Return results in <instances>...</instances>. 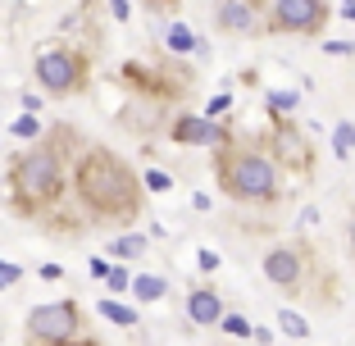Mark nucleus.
Masks as SVG:
<instances>
[{
  "instance_id": "nucleus-16",
  "label": "nucleus",
  "mask_w": 355,
  "mask_h": 346,
  "mask_svg": "<svg viewBox=\"0 0 355 346\" xmlns=\"http://www.w3.org/2000/svg\"><path fill=\"white\" fill-rule=\"evenodd\" d=\"M278 324H282V333H287V337H310V324H305L301 315H287V310H282Z\"/></svg>"
},
{
  "instance_id": "nucleus-8",
  "label": "nucleus",
  "mask_w": 355,
  "mask_h": 346,
  "mask_svg": "<svg viewBox=\"0 0 355 346\" xmlns=\"http://www.w3.org/2000/svg\"><path fill=\"white\" fill-rule=\"evenodd\" d=\"M168 137H173L178 146H223V141H228V132L209 114H178L173 123H168Z\"/></svg>"
},
{
  "instance_id": "nucleus-27",
  "label": "nucleus",
  "mask_w": 355,
  "mask_h": 346,
  "mask_svg": "<svg viewBox=\"0 0 355 346\" xmlns=\"http://www.w3.org/2000/svg\"><path fill=\"white\" fill-rule=\"evenodd\" d=\"M351 251H355V219H351Z\"/></svg>"
},
{
  "instance_id": "nucleus-28",
  "label": "nucleus",
  "mask_w": 355,
  "mask_h": 346,
  "mask_svg": "<svg viewBox=\"0 0 355 346\" xmlns=\"http://www.w3.org/2000/svg\"><path fill=\"white\" fill-rule=\"evenodd\" d=\"M150 5H168V0H150Z\"/></svg>"
},
{
  "instance_id": "nucleus-17",
  "label": "nucleus",
  "mask_w": 355,
  "mask_h": 346,
  "mask_svg": "<svg viewBox=\"0 0 355 346\" xmlns=\"http://www.w3.org/2000/svg\"><path fill=\"white\" fill-rule=\"evenodd\" d=\"M14 137H23V141H37V137H42V123H37L32 114L14 119Z\"/></svg>"
},
{
  "instance_id": "nucleus-7",
  "label": "nucleus",
  "mask_w": 355,
  "mask_h": 346,
  "mask_svg": "<svg viewBox=\"0 0 355 346\" xmlns=\"http://www.w3.org/2000/svg\"><path fill=\"white\" fill-rule=\"evenodd\" d=\"M264 278H269L278 292L287 296H301L305 292V278H310V251L301 241H278L264 251Z\"/></svg>"
},
{
  "instance_id": "nucleus-26",
  "label": "nucleus",
  "mask_w": 355,
  "mask_h": 346,
  "mask_svg": "<svg viewBox=\"0 0 355 346\" xmlns=\"http://www.w3.org/2000/svg\"><path fill=\"white\" fill-rule=\"evenodd\" d=\"M346 19H351V23H355V0H346Z\"/></svg>"
},
{
  "instance_id": "nucleus-1",
  "label": "nucleus",
  "mask_w": 355,
  "mask_h": 346,
  "mask_svg": "<svg viewBox=\"0 0 355 346\" xmlns=\"http://www.w3.org/2000/svg\"><path fill=\"white\" fill-rule=\"evenodd\" d=\"M73 191L83 210L105 223H132L141 214V178L119 150L87 146L73 164Z\"/></svg>"
},
{
  "instance_id": "nucleus-24",
  "label": "nucleus",
  "mask_w": 355,
  "mask_h": 346,
  "mask_svg": "<svg viewBox=\"0 0 355 346\" xmlns=\"http://www.w3.org/2000/svg\"><path fill=\"white\" fill-rule=\"evenodd\" d=\"M114 5V19H128V0H110Z\"/></svg>"
},
{
  "instance_id": "nucleus-14",
  "label": "nucleus",
  "mask_w": 355,
  "mask_h": 346,
  "mask_svg": "<svg viewBox=\"0 0 355 346\" xmlns=\"http://www.w3.org/2000/svg\"><path fill=\"white\" fill-rule=\"evenodd\" d=\"M101 315L110 319V324H119V328H132L137 324V315L128 310V305H119V301H101Z\"/></svg>"
},
{
  "instance_id": "nucleus-15",
  "label": "nucleus",
  "mask_w": 355,
  "mask_h": 346,
  "mask_svg": "<svg viewBox=\"0 0 355 346\" xmlns=\"http://www.w3.org/2000/svg\"><path fill=\"white\" fill-rule=\"evenodd\" d=\"M333 150H337V155H351V150H355V123H337Z\"/></svg>"
},
{
  "instance_id": "nucleus-9",
  "label": "nucleus",
  "mask_w": 355,
  "mask_h": 346,
  "mask_svg": "<svg viewBox=\"0 0 355 346\" xmlns=\"http://www.w3.org/2000/svg\"><path fill=\"white\" fill-rule=\"evenodd\" d=\"M260 5L264 0H214V28L228 37H246L260 28Z\"/></svg>"
},
{
  "instance_id": "nucleus-20",
  "label": "nucleus",
  "mask_w": 355,
  "mask_h": 346,
  "mask_svg": "<svg viewBox=\"0 0 355 346\" xmlns=\"http://www.w3.org/2000/svg\"><path fill=\"white\" fill-rule=\"evenodd\" d=\"M269 105L278 110V114L282 110H296V92H269Z\"/></svg>"
},
{
  "instance_id": "nucleus-23",
  "label": "nucleus",
  "mask_w": 355,
  "mask_h": 346,
  "mask_svg": "<svg viewBox=\"0 0 355 346\" xmlns=\"http://www.w3.org/2000/svg\"><path fill=\"white\" fill-rule=\"evenodd\" d=\"M10 283H19V269L14 264H0V287H10Z\"/></svg>"
},
{
  "instance_id": "nucleus-4",
  "label": "nucleus",
  "mask_w": 355,
  "mask_h": 346,
  "mask_svg": "<svg viewBox=\"0 0 355 346\" xmlns=\"http://www.w3.org/2000/svg\"><path fill=\"white\" fill-rule=\"evenodd\" d=\"M83 333V305L78 301H46L28 310V346H55Z\"/></svg>"
},
{
  "instance_id": "nucleus-25",
  "label": "nucleus",
  "mask_w": 355,
  "mask_h": 346,
  "mask_svg": "<svg viewBox=\"0 0 355 346\" xmlns=\"http://www.w3.org/2000/svg\"><path fill=\"white\" fill-rule=\"evenodd\" d=\"M78 337H83V333H78ZM78 337H69V342H55V346H78ZM87 346H96V342H87Z\"/></svg>"
},
{
  "instance_id": "nucleus-22",
  "label": "nucleus",
  "mask_w": 355,
  "mask_h": 346,
  "mask_svg": "<svg viewBox=\"0 0 355 346\" xmlns=\"http://www.w3.org/2000/svg\"><path fill=\"white\" fill-rule=\"evenodd\" d=\"M228 105H232L228 96H214V101L205 105V114H209V119H219V114H228Z\"/></svg>"
},
{
  "instance_id": "nucleus-13",
  "label": "nucleus",
  "mask_w": 355,
  "mask_h": 346,
  "mask_svg": "<svg viewBox=\"0 0 355 346\" xmlns=\"http://www.w3.org/2000/svg\"><path fill=\"white\" fill-rule=\"evenodd\" d=\"M164 46L173 55H191V51H196V37H191L187 23H173V28H168V37H164Z\"/></svg>"
},
{
  "instance_id": "nucleus-18",
  "label": "nucleus",
  "mask_w": 355,
  "mask_h": 346,
  "mask_svg": "<svg viewBox=\"0 0 355 346\" xmlns=\"http://www.w3.org/2000/svg\"><path fill=\"white\" fill-rule=\"evenodd\" d=\"M219 328H228L232 337H246V333H251V324H246L241 315H223V319H219Z\"/></svg>"
},
{
  "instance_id": "nucleus-6",
  "label": "nucleus",
  "mask_w": 355,
  "mask_h": 346,
  "mask_svg": "<svg viewBox=\"0 0 355 346\" xmlns=\"http://www.w3.org/2000/svg\"><path fill=\"white\" fill-rule=\"evenodd\" d=\"M264 28L292 32V37H319L328 28V5L324 0H269Z\"/></svg>"
},
{
  "instance_id": "nucleus-19",
  "label": "nucleus",
  "mask_w": 355,
  "mask_h": 346,
  "mask_svg": "<svg viewBox=\"0 0 355 346\" xmlns=\"http://www.w3.org/2000/svg\"><path fill=\"white\" fill-rule=\"evenodd\" d=\"M146 187L150 191H168V187H173V178H168L164 168H150V173H146Z\"/></svg>"
},
{
  "instance_id": "nucleus-2",
  "label": "nucleus",
  "mask_w": 355,
  "mask_h": 346,
  "mask_svg": "<svg viewBox=\"0 0 355 346\" xmlns=\"http://www.w3.org/2000/svg\"><path fill=\"white\" fill-rule=\"evenodd\" d=\"M60 137H64V128H51L32 146H23L10 164V200L23 219L46 214L64 196V187H69V164H64Z\"/></svg>"
},
{
  "instance_id": "nucleus-3",
  "label": "nucleus",
  "mask_w": 355,
  "mask_h": 346,
  "mask_svg": "<svg viewBox=\"0 0 355 346\" xmlns=\"http://www.w3.org/2000/svg\"><path fill=\"white\" fill-rule=\"evenodd\" d=\"M214 178H219V191L237 205H273L282 168L255 141H223L214 155Z\"/></svg>"
},
{
  "instance_id": "nucleus-11",
  "label": "nucleus",
  "mask_w": 355,
  "mask_h": 346,
  "mask_svg": "<svg viewBox=\"0 0 355 346\" xmlns=\"http://www.w3.org/2000/svg\"><path fill=\"white\" fill-rule=\"evenodd\" d=\"M164 278H155V273H137V278H132V292H137V301H164Z\"/></svg>"
},
{
  "instance_id": "nucleus-10",
  "label": "nucleus",
  "mask_w": 355,
  "mask_h": 346,
  "mask_svg": "<svg viewBox=\"0 0 355 346\" xmlns=\"http://www.w3.org/2000/svg\"><path fill=\"white\" fill-rule=\"evenodd\" d=\"M187 319L196 328H219V319H223L219 292H214V287H191L187 292Z\"/></svg>"
},
{
  "instance_id": "nucleus-5",
  "label": "nucleus",
  "mask_w": 355,
  "mask_h": 346,
  "mask_svg": "<svg viewBox=\"0 0 355 346\" xmlns=\"http://www.w3.org/2000/svg\"><path fill=\"white\" fill-rule=\"evenodd\" d=\"M37 83L51 96H78L87 87V60L69 46H55V51L37 55Z\"/></svg>"
},
{
  "instance_id": "nucleus-12",
  "label": "nucleus",
  "mask_w": 355,
  "mask_h": 346,
  "mask_svg": "<svg viewBox=\"0 0 355 346\" xmlns=\"http://www.w3.org/2000/svg\"><path fill=\"white\" fill-rule=\"evenodd\" d=\"M110 251H114L119 260H137V255H146V237H141V232H128V237H114V241H110Z\"/></svg>"
},
{
  "instance_id": "nucleus-21",
  "label": "nucleus",
  "mask_w": 355,
  "mask_h": 346,
  "mask_svg": "<svg viewBox=\"0 0 355 346\" xmlns=\"http://www.w3.org/2000/svg\"><path fill=\"white\" fill-rule=\"evenodd\" d=\"M105 283L114 287V292H128V287H132V283H128V273H123V269H110V273H105Z\"/></svg>"
}]
</instances>
